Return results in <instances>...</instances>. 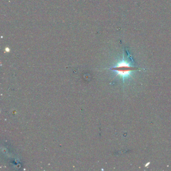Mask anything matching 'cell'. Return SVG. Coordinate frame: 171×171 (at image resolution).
<instances>
[{
	"mask_svg": "<svg viewBox=\"0 0 171 171\" xmlns=\"http://www.w3.org/2000/svg\"><path fill=\"white\" fill-rule=\"evenodd\" d=\"M111 69L116 71L118 75L122 77L124 79L125 78L130 76L132 72L138 69V68L131 66L130 63L125 62V61H122Z\"/></svg>",
	"mask_w": 171,
	"mask_h": 171,
	"instance_id": "1",
	"label": "cell"
}]
</instances>
